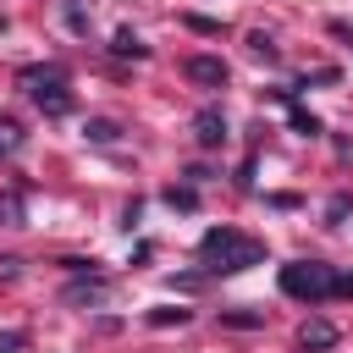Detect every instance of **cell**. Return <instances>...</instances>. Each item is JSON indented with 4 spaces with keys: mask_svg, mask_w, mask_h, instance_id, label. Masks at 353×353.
Here are the masks:
<instances>
[{
    "mask_svg": "<svg viewBox=\"0 0 353 353\" xmlns=\"http://www.w3.org/2000/svg\"><path fill=\"white\" fill-rule=\"evenodd\" d=\"M199 259H204L210 270H221V276H237V270L265 265V243L248 237V232H237V226H210V232L199 237Z\"/></svg>",
    "mask_w": 353,
    "mask_h": 353,
    "instance_id": "obj_1",
    "label": "cell"
},
{
    "mask_svg": "<svg viewBox=\"0 0 353 353\" xmlns=\"http://www.w3.org/2000/svg\"><path fill=\"white\" fill-rule=\"evenodd\" d=\"M281 292L298 303H325V298H336V270L320 259H292V265H281Z\"/></svg>",
    "mask_w": 353,
    "mask_h": 353,
    "instance_id": "obj_2",
    "label": "cell"
},
{
    "mask_svg": "<svg viewBox=\"0 0 353 353\" xmlns=\"http://www.w3.org/2000/svg\"><path fill=\"white\" fill-rule=\"evenodd\" d=\"M22 83H33V105L44 110V116H66L72 110V94H66V77H61V66H33V72H22Z\"/></svg>",
    "mask_w": 353,
    "mask_h": 353,
    "instance_id": "obj_3",
    "label": "cell"
},
{
    "mask_svg": "<svg viewBox=\"0 0 353 353\" xmlns=\"http://www.w3.org/2000/svg\"><path fill=\"white\" fill-rule=\"evenodd\" d=\"M182 72H188V83H199V88H226V61H215V55H188Z\"/></svg>",
    "mask_w": 353,
    "mask_h": 353,
    "instance_id": "obj_4",
    "label": "cell"
},
{
    "mask_svg": "<svg viewBox=\"0 0 353 353\" xmlns=\"http://www.w3.org/2000/svg\"><path fill=\"white\" fill-rule=\"evenodd\" d=\"M193 138H199V143H204V149H215V143H221V138H226V116H221V110H215V105H204V110H199V116H193Z\"/></svg>",
    "mask_w": 353,
    "mask_h": 353,
    "instance_id": "obj_5",
    "label": "cell"
},
{
    "mask_svg": "<svg viewBox=\"0 0 353 353\" xmlns=\"http://www.w3.org/2000/svg\"><path fill=\"white\" fill-rule=\"evenodd\" d=\"M110 50H116V55H132V61H143V55H149V44H143L132 28H121V33L110 39Z\"/></svg>",
    "mask_w": 353,
    "mask_h": 353,
    "instance_id": "obj_6",
    "label": "cell"
},
{
    "mask_svg": "<svg viewBox=\"0 0 353 353\" xmlns=\"http://www.w3.org/2000/svg\"><path fill=\"white\" fill-rule=\"evenodd\" d=\"M221 325H237V331H254V325H265V314H259V309H221Z\"/></svg>",
    "mask_w": 353,
    "mask_h": 353,
    "instance_id": "obj_7",
    "label": "cell"
},
{
    "mask_svg": "<svg viewBox=\"0 0 353 353\" xmlns=\"http://www.w3.org/2000/svg\"><path fill=\"white\" fill-rule=\"evenodd\" d=\"M331 342H336V331H331L325 320H309V325H303V347H331Z\"/></svg>",
    "mask_w": 353,
    "mask_h": 353,
    "instance_id": "obj_8",
    "label": "cell"
},
{
    "mask_svg": "<svg viewBox=\"0 0 353 353\" xmlns=\"http://www.w3.org/2000/svg\"><path fill=\"white\" fill-rule=\"evenodd\" d=\"M0 226H22V193H0Z\"/></svg>",
    "mask_w": 353,
    "mask_h": 353,
    "instance_id": "obj_9",
    "label": "cell"
},
{
    "mask_svg": "<svg viewBox=\"0 0 353 353\" xmlns=\"http://www.w3.org/2000/svg\"><path fill=\"white\" fill-rule=\"evenodd\" d=\"M88 138H94V143H116V138H121V127H116V121H105V116H94V121H88Z\"/></svg>",
    "mask_w": 353,
    "mask_h": 353,
    "instance_id": "obj_10",
    "label": "cell"
},
{
    "mask_svg": "<svg viewBox=\"0 0 353 353\" xmlns=\"http://www.w3.org/2000/svg\"><path fill=\"white\" fill-rule=\"evenodd\" d=\"M22 149V127L17 121H0V154H17Z\"/></svg>",
    "mask_w": 353,
    "mask_h": 353,
    "instance_id": "obj_11",
    "label": "cell"
},
{
    "mask_svg": "<svg viewBox=\"0 0 353 353\" xmlns=\"http://www.w3.org/2000/svg\"><path fill=\"white\" fill-rule=\"evenodd\" d=\"M248 50H254L259 61H281V50H276V44H270L265 33H248Z\"/></svg>",
    "mask_w": 353,
    "mask_h": 353,
    "instance_id": "obj_12",
    "label": "cell"
},
{
    "mask_svg": "<svg viewBox=\"0 0 353 353\" xmlns=\"http://www.w3.org/2000/svg\"><path fill=\"white\" fill-rule=\"evenodd\" d=\"M165 204H171V210H193L199 193H193V188H165Z\"/></svg>",
    "mask_w": 353,
    "mask_h": 353,
    "instance_id": "obj_13",
    "label": "cell"
},
{
    "mask_svg": "<svg viewBox=\"0 0 353 353\" xmlns=\"http://www.w3.org/2000/svg\"><path fill=\"white\" fill-rule=\"evenodd\" d=\"M66 298H72V303H83V298H88V303H99V298H105V281H88V287H66Z\"/></svg>",
    "mask_w": 353,
    "mask_h": 353,
    "instance_id": "obj_14",
    "label": "cell"
},
{
    "mask_svg": "<svg viewBox=\"0 0 353 353\" xmlns=\"http://www.w3.org/2000/svg\"><path fill=\"white\" fill-rule=\"evenodd\" d=\"M149 325H188V309H149Z\"/></svg>",
    "mask_w": 353,
    "mask_h": 353,
    "instance_id": "obj_15",
    "label": "cell"
},
{
    "mask_svg": "<svg viewBox=\"0 0 353 353\" xmlns=\"http://www.w3.org/2000/svg\"><path fill=\"white\" fill-rule=\"evenodd\" d=\"M292 132H303V138H314V132H320V121H314L309 110H292Z\"/></svg>",
    "mask_w": 353,
    "mask_h": 353,
    "instance_id": "obj_16",
    "label": "cell"
},
{
    "mask_svg": "<svg viewBox=\"0 0 353 353\" xmlns=\"http://www.w3.org/2000/svg\"><path fill=\"white\" fill-rule=\"evenodd\" d=\"M22 276V259L17 254H0V281H17Z\"/></svg>",
    "mask_w": 353,
    "mask_h": 353,
    "instance_id": "obj_17",
    "label": "cell"
},
{
    "mask_svg": "<svg viewBox=\"0 0 353 353\" xmlns=\"http://www.w3.org/2000/svg\"><path fill=\"white\" fill-rule=\"evenodd\" d=\"M17 347H28V336L22 331H0V353H17Z\"/></svg>",
    "mask_w": 353,
    "mask_h": 353,
    "instance_id": "obj_18",
    "label": "cell"
},
{
    "mask_svg": "<svg viewBox=\"0 0 353 353\" xmlns=\"http://www.w3.org/2000/svg\"><path fill=\"white\" fill-rule=\"evenodd\" d=\"M188 28L193 33H221V22H210V17H188Z\"/></svg>",
    "mask_w": 353,
    "mask_h": 353,
    "instance_id": "obj_19",
    "label": "cell"
},
{
    "mask_svg": "<svg viewBox=\"0 0 353 353\" xmlns=\"http://www.w3.org/2000/svg\"><path fill=\"white\" fill-rule=\"evenodd\" d=\"M336 298H353V270H336Z\"/></svg>",
    "mask_w": 353,
    "mask_h": 353,
    "instance_id": "obj_20",
    "label": "cell"
}]
</instances>
